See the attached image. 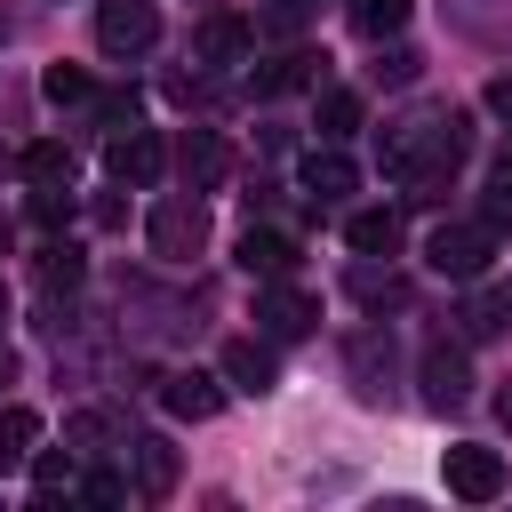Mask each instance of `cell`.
<instances>
[{
    "label": "cell",
    "instance_id": "37",
    "mask_svg": "<svg viewBox=\"0 0 512 512\" xmlns=\"http://www.w3.org/2000/svg\"><path fill=\"white\" fill-rule=\"evenodd\" d=\"M0 168H8V152H0Z\"/></svg>",
    "mask_w": 512,
    "mask_h": 512
},
{
    "label": "cell",
    "instance_id": "28",
    "mask_svg": "<svg viewBox=\"0 0 512 512\" xmlns=\"http://www.w3.org/2000/svg\"><path fill=\"white\" fill-rule=\"evenodd\" d=\"M352 296H360V304H408V288H400V280H376L368 264L352 272Z\"/></svg>",
    "mask_w": 512,
    "mask_h": 512
},
{
    "label": "cell",
    "instance_id": "24",
    "mask_svg": "<svg viewBox=\"0 0 512 512\" xmlns=\"http://www.w3.org/2000/svg\"><path fill=\"white\" fill-rule=\"evenodd\" d=\"M352 128H360V96L352 88H328L320 96V144H344Z\"/></svg>",
    "mask_w": 512,
    "mask_h": 512
},
{
    "label": "cell",
    "instance_id": "9",
    "mask_svg": "<svg viewBox=\"0 0 512 512\" xmlns=\"http://www.w3.org/2000/svg\"><path fill=\"white\" fill-rule=\"evenodd\" d=\"M192 56H200V64H248V56H256V24L232 16V8H216V16H200Z\"/></svg>",
    "mask_w": 512,
    "mask_h": 512
},
{
    "label": "cell",
    "instance_id": "17",
    "mask_svg": "<svg viewBox=\"0 0 512 512\" xmlns=\"http://www.w3.org/2000/svg\"><path fill=\"white\" fill-rule=\"evenodd\" d=\"M456 320H464V336H504V328H512V280H504V288H472Z\"/></svg>",
    "mask_w": 512,
    "mask_h": 512
},
{
    "label": "cell",
    "instance_id": "2",
    "mask_svg": "<svg viewBox=\"0 0 512 512\" xmlns=\"http://www.w3.org/2000/svg\"><path fill=\"white\" fill-rule=\"evenodd\" d=\"M488 256H496V224H488V216H472V224H440V232L424 240V264H432L440 280H480Z\"/></svg>",
    "mask_w": 512,
    "mask_h": 512
},
{
    "label": "cell",
    "instance_id": "33",
    "mask_svg": "<svg viewBox=\"0 0 512 512\" xmlns=\"http://www.w3.org/2000/svg\"><path fill=\"white\" fill-rule=\"evenodd\" d=\"M496 184L512 192V136H504V152H496Z\"/></svg>",
    "mask_w": 512,
    "mask_h": 512
},
{
    "label": "cell",
    "instance_id": "35",
    "mask_svg": "<svg viewBox=\"0 0 512 512\" xmlns=\"http://www.w3.org/2000/svg\"><path fill=\"white\" fill-rule=\"evenodd\" d=\"M0 320H8V280H0Z\"/></svg>",
    "mask_w": 512,
    "mask_h": 512
},
{
    "label": "cell",
    "instance_id": "3",
    "mask_svg": "<svg viewBox=\"0 0 512 512\" xmlns=\"http://www.w3.org/2000/svg\"><path fill=\"white\" fill-rule=\"evenodd\" d=\"M152 256H168V264H192L200 248H208V208H200V192H168L160 208H152Z\"/></svg>",
    "mask_w": 512,
    "mask_h": 512
},
{
    "label": "cell",
    "instance_id": "19",
    "mask_svg": "<svg viewBox=\"0 0 512 512\" xmlns=\"http://www.w3.org/2000/svg\"><path fill=\"white\" fill-rule=\"evenodd\" d=\"M128 448H136V488H144V496H168V488H176V448H168L160 432H144V440H128Z\"/></svg>",
    "mask_w": 512,
    "mask_h": 512
},
{
    "label": "cell",
    "instance_id": "29",
    "mask_svg": "<svg viewBox=\"0 0 512 512\" xmlns=\"http://www.w3.org/2000/svg\"><path fill=\"white\" fill-rule=\"evenodd\" d=\"M32 216H40V224H64V216H72V184H40V192H32Z\"/></svg>",
    "mask_w": 512,
    "mask_h": 512
},
{
    "label": "cell",
    "instance_id": "11",
    "mask_svg": "<svg viewBox=\"0 0 512 512\" xmlns=\"http://www.w3.org/2000/svg\"><path fill=\"white\" fill-rule=\"evenodd\" d=\"M160 408L184 416V424H208V416L224 408V392H216V376H200V368H168V376H160Z\"/></svg>",
    "mask_w": 512,
    "mask_h": 512
},
{
    "label": "cell",
    "instance_id": "6",
    "mask_svg": "<svg viewBox=\"0 0 512 512\" xmlns=\"http://www.w3.org/2000/svg\"><path fill=\"white\" fill-rule=\"evenodd\" d=\"M440 480H448V496H464V504H496V496H504V456L464 440V448L440 456Z\"/></svg>",
    "mask_w": 512,
    "mask_h": 512
},
{
    "label": "cell",
    "instance_id": "5",
    "mask_svg": "<svg viewBox=\"0 0 512 512\" xmlns=\"http://www.w3.org/2000/svg\"><path fill=\"white\" fill-rule=\"evenodd\" d=\"M256 328H264L272 344H296V336L320 328V296L296 288V280H264V288H256Z\"/></svg>",
    "mask_w": 512,
    "mask_h": 512
},
{
    "label": "cell",
    "instance_id": "31",
    "mask_svg": "<svg viewBox=\"0 0 512 512\" xmlns=\"http://www.w3.org/2000/svg\"><path fill=\"white\" fill-rule=\"evenodd\" d=\"M408 72H416V56H408V48H392V56H384V64H376V80H392V88H400V80H408Z\"/></svg>",
    "mask_w": 512,
    "mask_h": 512
},
{
    "label": "cell",
    "instance_id": "30",
    "mask_svg": "<svg viewBox=\"0 0 512 512\" xmlns=\"http://www.w3.org/2000/svg\"><path fill=\"white\" fill-rule=\"evenodd\" d=\"M80 504H128V480L120 472H88L80 480Z\"/></svg>",
    "mask_w": 512,
    "mask_h": 512
},
{
    "label": "cell",
    "instance_id": "4",
    "mask_svg": "<svg viewBox=\"0 0 512 512\" xmlns=\"http://www.w3.org/2000/svg\"><path fill=\"white\" fill-rule=\"evenodd\" d=\"M104 168H112V184H128V192H152V184H160V168H168V136L128 120V128H112Z\"/></svg>",
    "mask_w": 512,
    "mask_h": 512
},
{
    "label": "cell",
    "instance_id": "12",
    "mask_svg": "<svg viewBox=\"0 0 512 512\" xmlns=\"http://www.w3.org/2000/svg\"><path fill=\"white\" fill-rule=\"evenodd\" d=\"M240 272H248V280H288V272H296V240L272 232V224H248V232H240Z\"/></svg>",
    "mask_w": 512,
    "mask_h": 512
},
{
    "label": "cell",
    "instance_id": "26",
    "mask_svg": "<svg viewBox=\"0 0 512 512\" xmlns=\"http://www.w3.org/2000/svg\"><path fill=\"white\" fill-rule=\"evenodd\" d=\"M80 272H88V264H80V248H64V240H56V248H40V280H48V288H80Z\"/></svg>",
    "mask_w": 512,
    "mask_h": 512
},
{
    "label": "cell",
    "instance_id": "16",
    "mask_svg": "<svg viewBox=\"0 0 512 512\" xmlns=\"http://www.w3.org/2000/svg\"><path fill=\"white\" fill-rule=\"evenodd\" d=\"M352 184H360V168H352L336 144H312V152H304V192H312V200H336V192H352Z\"/></svg>",
    "mask_w": 512,
    "mask_h": 512
},
{
    "label": "cell",
    "instance_id": "27",
    "mask_svg": "<svg viewBox=\"0 0 512 512\" xmlns=\"http://www.w3.org/2000/svg\"><path fill=\"white\" fill-rule=\"evenodd\" d=\"M40 88H48V104H88V72L80 64H48Z\"/></svg>",
    "mask_w": 512,
    "mask_h": 512
},
{
    "label": "cell",
    "instance_id": "20",
    "mask_svg": "<svg viewBox=\"0 0 512 512\" xmlns=\"http://www.w3.org/2000/svg\"><path fill=\"white\" fill-rule=\"evenodd\" d=\"M40 448V416L32 408H0V472H24Z\"/></svg>",
    "mask_w": 512,
    "mask_h": 512
},
{
    "label": "cell",
    "instance_id": "10",
    "mask_svg": "<svg viewBox=\"0 0 512 512\" xmlns=\"http://www.w3.org/2000/svg\"><path fill=\"white\" fill-rule=\"evenodd\" d=\"M216 368H224V384H232V392H248V400H264V392L280 384V360H272V344H256V336H232Z\"/></svg>",
    "mask_w": 512,
    "mask_h": 512
},
{
    "label": "cell",
    "instance_id": "8",
    "mask_svg": "<svg viewBox=\"0 0 512 512\" xmlns=\"http://www.w3.org/2000/svg\"><path fill=\"white\" fill-rule=\"evenodd\" d=\"M464 400H472V360H464V344L432 336L424 344V408H464Z\"/></svg>",
    "mask_w": 512,
    "mask_h": 512
},
{
    "label": "cell",
    "instance_id": "22",
    "mask_svg": "<svg viewBox=\"0 0 512 512\" xmlns=\"http://www.w3.org/2000/svg\"><path fill=\"white\" fill-rule=\"evenodd\" d=\"M16 168H24L32 184H72V152H64L56 136H40V144H24V152H16Z\"/></svg>",
    "mask_w": 512,
    "mask_h": 512
},
{
    "label": "cell",
    "instance_id": "32",
    "mask_svg": "<svg viewBox=\"0 0 512 512\" xmlns=\"http://www.w3.org/2000/svg\"><path fill=\"white\" fill-rule=\"evenodd\" d=\"M488 104H496V112L512 120V80H496V88H488Z\"/></svg>",
    "mask_w": 512,
    "mask_h": 512
},
{
    "label": "cell",
    "instance_id": "34",
    "mask_svg": "<svg viewBox=\"0 0 512 512\" xmlns=\"http://www.w3.org/2000/svg\"><path fill=\"white\" fill-rule=\"evenodd\" d=\"M496 416H504V424H512V384H504V400H496Z\"/></svg>",
    "mask_w": 512,
    "mask_h": 512
},
{
    "label": "cell",
    "instance_id": "14",
    "mask_svg": "<svg viewBox=\"0 0 512 512\" xmlns=\"http://www.w3.org/2000/svg\"><path fill=\"white\" fill-rule=\"evenodd\" d=\"M312 80H320V56H304V48H280V56H264L248 72L256 96H288V88H312Z\"/></svg>",
    "mask_w": 512,
    "mask_h": 512
},
{
    "label": "cell",
    "instance_id": "7",
    "mask_svg": "<svg viewBox=\"0 0 512 512\" xmlns=\"http://www.w3.org/2000/svg\"><path fill=\"white\" fill-rule=\"evenodd\" d=\"M96 40H104V56H144L160 40V8L152 0H104L96 8Z\"/></svg>",
    "mask_w": 512,
    "mask_h": 512
},
{
    "label": "cell",
    "instance_id": "1",
    "mask_svg": "<svg viewBox=\"0 0 512 512\" xmlns=\"http://www.w3.org/2000/svg\"><path fill=\"white\" fill-rule=\"evenodd\" d=\"M464 120L456 112H432V120H416V128H392L384 136V152H376V168L392 176V184H448L456 176V160H464Z\"/></svg>",
    "mask_w": 512,
    "mask_h": 512
},
{
    "label": "cell",
    "instance_id": "25",
    "mask_svg": "<svg viewBox=\"0 0 512 512\" xmlns=\"http://www.w3.org/2000/svg\"><path fill=\"white\" fill-rule=\"evenodd\" d=\"M320 16V0H264V16H256V32H272V40H288V32H304Z\"/></svg>",
    "mask_w": 512,
    "mask_h": 512
},
{
    "label": "cell",
    "instance_id": "13",
    "mask_svg": "<svg viewBox=\"0 0 512 512\" xmlns=\"http://www.w3.org/2000/svg\"><path fill=\"white\" fill-rule=\"evenodd\" d=\"M176 168H184V184H192V192H208V184H224L232 152H224V136H216V128H192V136L176 144Z\"/></svg>",
    "mask_w": 512,
    "mask_h": 512
},
{
    "label": "cell",
    "instance_id": "36",
    "mask_svg": "<svg viewBox=\"0 0 512 512\" xmlns=\"http://www.w3.org/2000/svg\"><path fill=\"white\" fill-rule=\"evenodd\" d=\"M0 256H8V216H0Z\"/></svg>",
    "mask_w": 512,
    "mask_h": 512
},
{
    "label": "cell",
    "instance_id": "15",
    "mask_svg": "<svg viewBox=\"0 0 512 512\" xmlns=\"http://www.w3.org/2000/svg\"><path fill=\"white\" fill-rule=\"evenodd\" d=\"M344 360H352V376H360V400H384V376H392V336L360 328V336L344 344Z\"/></svg>",
    "mask_w": 512,
    "mask_h": 512
},
{
    "label": "cell",
    "instance_id": "21",
    "mask_svg": "<svg viewBox=\"0 0 512 512\" xmlns=\"http://www.w3.org/2000/svg\"><path fill=\"white\" fill-rule=\"evenodd\" d=\"M344 240H352L360 256H392V248H400V216H392V208H360V216L344 224Z\"/></svg>",
    "mask_w": 512,
    "mask_h": 512
},
{
    "label": "cell",
    "instance_id": "23",
    "mask_svg": "<svg viewBox=\"0 0 512 512\" xmlns=\"http://www.w3.org/2000/svg\"><path fill=\"white\" fill-rule=\"evenodd\" d=\"M408 24V0H352V32L360 40H392Z\"/></svg>",
    "mask_w": 512,
    "mask_h": 512
},
{
    "label": "cell",
    "instance_id": "18",
    "mask_svg": "<svg viewBox=\"0 0 512 512\" xmlns=\"http://www.w3.org/2000/svg\"><path fill=\"white\" fill-rule=\"evenodd\" d=\"M32 488H40V512H48L56 496H72V488H80V464H72V448H32Z\"/></svg>",
    "mask_w": 512,
    "mask_h": 512
}]
</instances>
